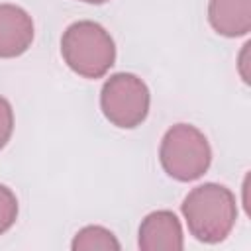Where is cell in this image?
Listing matches in <instances>:
<instances>
[{"instance_id":"9","label":"cell","mask_w":251,"mask_h":251,"mask_svg":"<svg viewBox=\"0 0 251 251\" xmlns=\"http://www.w3.org/2000/svg\"><path fill=\"white\" fill-rule=\"evenodd\" d=\"M16 218H18V198L8 186L0 184V235L6 233L16 224Z\"/></svg>"},{"instance_id":"8","label":"cell","mask_w":251,"mask_h":251,"mask_svg":"<svg viewBox=\"0 0 251 251\" xmlns=\"http://www.w3.org/2000/svg\"><path fill=\"white\" fill-rule=\"evenodd\" d=\"M73 251H118L120 241L116 235L102 226H86L76 231L71 243Z\"/></svg>"},{"instance_id":"12","label":"cell","mask_w":251,"mask_h":251,"mask_svg":"<svg viewBox=\"0 0 251 251\" xmlns=\"http://www.w3.org/2000/svg\"><path fill=\"white\" fill-rule=\"evenodd\" d=\"M78 2H86V4H104L108 0H78Z\"/></svg>"},{"instance_id":"4","label":"cell","mask_w":251,"mask_h":251,"mask_svg":"<svg viewBox=\"0 0 251 251\" xmlns=\"http://www.w3.org/2000/svg\"><path fill=\"white\" fill-rule=\"evenodd\" d=\"M149 88L131 73L112 75L100 90V108L104 118L122 129L141 126L149 114Z\"/></svg>"},{"instance_id":"1","label":"cell","mask_w":251,"mask_h":251,"mask_svg":"<svg viewBox=\"0 0 251 251\" xmlns=\"http://www.w3.org/2000/svg\"><path fill=\"white\" fill-rule=\"evenodd\" d=\"M180 210L190 235L202 243L224 241L237 220V202L233 192L216 182H204L192 188L184 196Z\"/></svg>"},{"instance_id":"3","label":"cell","mask_w":251,"mask_h":251,"mask_svg":"<svg viewBox=\"0 0 251 251\" xmlns=\"http://www.w3.org/2000/svg\"><path fill=\"white\" fill-rule=\"evenodd\" d=\"M159 161L171 178L190 182L210 169L212 149L198 127L190 124H176L169 127L161 139Z\"/></svg>"},{"instance_id":"5","label":"cell","mask_w":251,"mask_h":251,"mask_svg":"<svg viewBox=\"0 0 251 251\" xmlns=\"http://www.w3.org/2000/svg\"><path fill=\"white\" fill-rule=\"evenodd\" d=\"M137 245L141 251H180L184 235L178 218L169 210H157L141 220Z\"/></svg>"},{"instance_id":"6","label":"cell","mask_w":251,"mask_h":251,"mask_svg":"<svg viewBox=\"0 0 251 251\" xmlns=\"http://www.w3.org/2000/svg\"><path fill=\"white\" fill-rule=\"evenodd\" d=\"M31 16L14 4H0V59L24 55L33 41Z\"/></svg>"},{"instance_id":"10","label":"cell","mask_w":251,"mask_h":251,"mask_svg":"<svg viewBox=\"0 0 251 251\" xmlns=\"http://www.w3.org/2000/svg\"><path fill=\"white\" fill-rule=\"evenodd\" d=\"M12 131H14V110L12 104L4 96H0V151L10 141Z\"/></svg>"},{"instance_id":"11","label":"cell","mask_w":251,"mask_h":251,"mask_svg":"<svg viewBox=\"0 0 251 251\" xmlns=\"http://www.w3.org/2000/svg\"><path fill=\"white\" fill-rule=\"evenodd\" d=\"M249 47H251V43H245L243 45V51H241V55H239V73H241V76H243V80L245 82H249V73L245 71V67H247V53H249Z\"/></svg>"},{"instance_id":"7","label":"cell","mask_w":251,"mask_h":251,"mask_svg":"<svg viewBox=\"0 0 251 251\" xmlns=\"http://www.w3.org/2000/svg\"><path fill=\"white\" fill-rule=\"evenodd\" d=\"M208 22L224 37H241L251 31V0H210Z\"/></svg>"},{"instance_id":"2","label":"cell","mask_w":251,"mask_h":251,"mask_svg":"<svg viewBox=\"0 0 251 251\" xmlns=\"http://www.w3.org/2000/svg\"><path fill=\"white\" fill-rule=\"evenodd\" d=\"M61 55L78 76L100 78L116 63V43L100 24L80 20L63 31Z\"/></svg>"}]
</instances>
